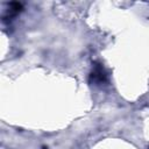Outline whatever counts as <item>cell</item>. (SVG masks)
I'll return each instance as SVG.
<instances>
[]
</instances>
